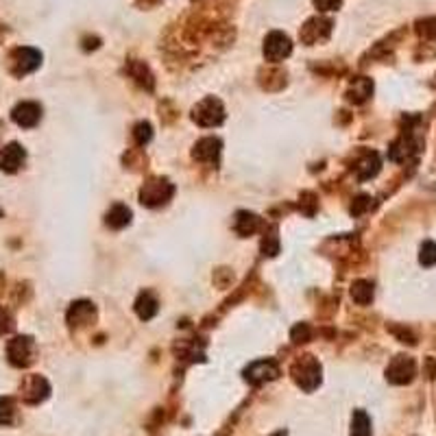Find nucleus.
<instances>
[{
    "label": "nucleus",
    "instance_id": "nucleus-1",
    "mask_svg": "<svg viewBox=\"0 0 436 436\" xmlns=\"http://www.w3.org/2000/svg\"><path fill=\"white\" fill-rule=\"evenodd\" d=\"M7 360L18 369H27L37 360V345L31 336H13L7 343Z\"/></svg>",
    "mask_w": 436,
    "mask_h": 436
},
{
    "label": "nucleus",
    "instance_id": "nucleus-2",
    "mask_svg": "<svg viewBox=\"0 0 436 436\" xmlns=\"http://www.w3.org/2000/svg\"><path fill=\"white\" fill-rule=\"evenodd\" d=\"M41 64V53L31 46H18L9 53V72L13 77H27Z\"/></svg>",
    "mask_w": 436,
    "mask_h": 436
},
{
    "label": "nucleus",
    "instance_id": "nucleus-3",
    "mask_svg": "<svg viewBox=\"0 0 436 436\" xmlns=\"http://www.w3.org/2000/svg\"><path fill=\"white\" fill-rule=\"evenodd\" d=\"M293 378L303 390H315L321 382V364L312 356H303L293 364Z\"/></svg>",
    "mask_w": 436,
    "mask_h": 436
},
{
    "label": "nucleus",
    "instance_id": "nucleus-4",
    "mask_svg": "<svg viewBox=\"0 0 436 436\" xmlns=\"http://www.w3.org/2000/svg\"><path fill=\"white\" fill-rule=\"evenodd\" d=\"M173 194H175V188H173V183L169 179H151V181H147L142 185L140 201H142V205H147V207H159Z\"/></svg>",
    "mask_w": 436,
    "mask_h": 436
},
{
    "label": "nucleus",
    "instance_id": "nucleus-5",
    "mask_svg": "<svg viewBox=\"0 0 436 436\" xmlns=\"http://www.w3.org/2000/svg\"><path fill=\"white\" fill-rule=\"evenodd\" d=\"M192 120L199 124V127H218V124L225 120L223 103L214 96L201 100L199 105L192 110Z\"/></svg>",
    "mask_w": 436,
    "mask_h": 436
},
{
    "label": "nucleus",
    "instance_id": "nucleus-6",
    "mask_svg": "<svg viewBox=\"0 0 436 436\" xmlns=\"http://www.w3.org/2000/svg\"><path fill=\"white\" fill-rule=\"evenodd\" d=\"M331 29H334V22H331L329 18L315 15V18H310L308 22L301 27L299 37H301L303 44L312 46V44H319V41H325L331 35Z\"/></svg>",
    "mask_w": 436,
    "mask_h": 436
},
{
    "label": "nucleus",
    "instance_id": "nucleus-7",
    "mask_svg": "<svg viewBox=\"0 0 436 436\" xmlns=\"http://www.w3.org/2000/svg\"><path fill=\"white\" fill-rule=\"evenodd\" d=\"M414 376H417V364H414L410 356H395L386 369V380L397 386L410 384Z\"/></svg>",
    "mask_w": 436,
    "mask_h": 436
},
{
    "label": "nucleus",
    "instance_id": "nucleus-8",
    "mask_svg": "<svg viewBox=\"0 0 436 436\" xmlns=\"http://www.w3.org/2000/svg\"><path fill=\"white\" fill-rule=\"evenodd\" d=\"M48 395H51V384L46 382V378L27 376L22 380V386H20V397H22L25 404H29V406L41 404Z\"/></svg>",
    "mask_w": 436,
    "mask_h": 436
},
{
    "label": "nucleus",
    "instance_id": "nucleus-9",
    "mask_svg": "<svg viewBox=\"0 0 436 436\" xmlns=\"http://www.w3.org/2000/svg\"><path fill=\"white\" fill-rule=\"evenodd\" d=\"M290 53H293V41H290V37L286 33L273 31V33L266 35V39H264V57L268 61L277 64V61H284Z\"/></svg>",
    "mask_w": 436,
    "mask_h": 436
},
{
    "label": "nucleus",
    "instance_id": "nucleus-10",
    "mask_svg": "<svg viewBox=\"0 0 436 436\" xmlns=\"http://www.w3.org/2000/svg\"><path fill=\"white\" fill-rule=\"evenodd\" d=\"M27 161V151L22 144L18 142H9L7 147L0 149V171L13 175L18 171H22V166Z\"/></svg>",
    "mask_w": 436,
    "mask_h": 436
},
{
    "label": "nucleus",
    "instance_id": "nucleus-11",
    "mask_svg": "<svg viewBox=\"0 0 436 436\" xmlns=\"http://www.w3.org/2000/svg\"><path fill=\"white\" fill-rule=\"evenodd\" d=\"M11 120L22 129H33L41 120V105L35 100H22L11 110Z\"/></svg>",
    "mask_w": 436,
    "mask_h": 436
},
{
    "label": "nucleus",
    "instance_id": "nucleus-12",
    "mask_svg": "<svg viewBox=\"0 0 436 436\" xmlns=\"http://www.w3.org/2000/svg\"><path fill=\"white\" fill-rule=\"evenodd\" d=\"M279 376V366L273 362V360H258L253 362L244 371V378L246 382L251 384H264V382H271Z\"/></svg>",
    "mask_w": 436,
    "mask_h": 436
},
{
    "label": "nucleus",
    "instance_id": "nucleus-13",
    "mask_svg": "<svg viewBox=\"0 0 436 436\" xmlns=\"http://www.w3.org/2000/svg\"><path fill=\"white\" fill-rule=\"evenodd\" d=\"M419 147H421V142H419L417 138H412V136H402V138L390 147V159H392V161H397V164H406V161H410L412 157H417Z\"/></svg>",
    "mask_w": 436,
    "mask_h": 436
},
{
    "label": "nucleus",
    "instance_id": "nucleus-14",
    "mask_svg": "<svg viewBox=\"0 0 436 436\" xmlns=\"http://www.w3.org/2000/svg\"><path fill=\"white\" fill-rule=\"evenodd\" d=\"M94 319H96V310H94V305L90 301H74L68 308V315H66V321H68L70 327L90 325Z\"/></svg>",
    "mask_w": 436,
    "mask_h": 436
},
{
    "label": "nucleus",
    "instance_id": "nucleus-15",
    "mask_svg": "<svg viewBox=\"0 0 436 436\" xmlns=\"http://www.w3.org/2000/svg\"><path fill=\"white\" fill-rule=\"evenodd\" d=\"M380 166H382V161H380V155L376 151H364L360 155V161L356 164L358 179L360 181H366L371 177H376L380 173Z\"/></svg>",
    "mask_w": 436,
    "mask_h": 436
},
{
    "label": "nucleus",
    "instance_id": "nucleus-16",
    "mask_svg": "<svg viewBox=\"0 0 436 436\" xmlns=\"http://www.w3.org/2000/svg\"><path fill=\"white\" fill-rule=\"evenodd\" d=\"M220 155V142L216 138H203L197 142V147L192 151V157L199 161H216Z\"/></svg>",
    "mask_w": 436,
    "mask_h": 436
},
{
    "label": "nucleus",
    "instance_id": "nucleus-17",
    "mask_svg": "<svg viewBox=\"0 0 436 436\" xmlns=\"http://www.w3.org/2000/svg\"><path fill=\"white\" fill-rule=\"evenodd\" d=\"M371 92H373V83H371V79H366V77H358V79L351 81L349 92H347V98H349L351 103H356V105H360V103H364V100L371 96Z\"/></svg>",
    "mask_w": 436,
    "mask_h": 436
},
{
    "label": "nucleus",
    "instance_id": "nucleus-18",
    "mask_svg": "<svg viewBox=\"0 0 436 436\" xmlns=\"http://www.w3.org/2000/svg\"><path fill=\"white\" fill-rule=\"evenodd\" d=\"M260 225H262L260 216H256L251 212H238L236 220H234V230L240 236H253L260 230Z\"/></svg>",
    "mask_w": 436,
    "mask_h": 436
},
{
    "label": "nucleus",
    "instance_id": "nucleus-19",
    "mask_svg": "<svg viewBox=\"0 0 436 436\" xmlns=\"http://www.w3.org/2000/svg\"><path fill=\"white\" fill-rule=\"evenodd\" d=\"M105 223H107V227H112V230H122V227H127L131 223V210L127 205L116 203L114 207H110Z\"/></svg>",
    "mask_w": 436,
    "mask_h": 436
},
{
    "label": "nucleus",
    "instance_id": "nucleus-20",
    "mask_svg": "<svg viewBox=\"0 0 436 436\" xmlns=\"http://www.w3.org/2000/svg\"><path fill=\"white\" fill-rule=\"evenodd\" d=\"M159 310V303L157 299L151 295V293H142L136 301V312L142 321H151Z\"/></svg>",
    "mask_w": 436,
    "mask_h": 436
},
{
    "label": "nucleus",
    "instance_id": "nucleus-21",
    "mask_svg": "<svg viewBox=\"0 0 436 436\" xmlns=\"http://www.w3.org/2000/svg\"><path fill=\"white\" fill-rule=\"evenodd\" d=\"M351 299H354L358 305H369L371 299H373V286L371 282H364V279H358L351 286Z\"/></svg>",
    "mask_w": 436,
    "mask_h": 436
},
{
    "label": "nucleus",
    "instance_id": "nucleus-22",
    "mask_svg": "<svg viewBox=\"0 0 436 436\" xmlns=\"http://www.w3.org/2000/svg\"><path fill=\"white\" fill-rule=\"evenodd\" d=\"M129 74L140 83L142 88L151 90L153 88V74L149 72V68L142 64V61H131L129 64Z\"/></svg>",
    "mask_w": 436,
    "mask_h": 436
},
{
    "label": "nucleus",
    "instance_id": "nucleus-23",
    "mask_svg": "<svg viewBox=\"0 0 436 436\" xmlns=\"http://www.w3.org/2000/svg\"><path fill=\"white\" fill-rule=\"evenodd\" d=\"M351 436H371V419L366 412L358 410L354 412V421H351Z\"/></svg>",
    "mask_w": 436,
    "mask_h": 436
},
{
    "label": "nucleus",
    "instance_id": "nucleus-24",
    "mask_svg": "<svg viewBox=\"0 0 436 436\" xmlns=\"http://www.w3.org/2000/svg\"><path fill=\"white\" fill-rule=\"evenodd\" d=\"M15 421V404L9 397H0V425H11Z\"/></svg>",
    "mask_w": 436,
    "mask_h": 436
},
{
    "label": "nucleus",
    "instance_id": "nucleus-25",
    "mask_svg": "<svg viewBox=\"0 0 436 436\" xmlns=\"http://www.w3.org/2000/svg\"><path fill=\"white\" fill-rule=\"evenodd\" d=\"M417 33L423 39H436V18H425L417 22Z\"/></svg>",
    "mask_w": 436,
    "mask_h": 436
},
{
    "label": "nucleus",
    "instance_id": "nucleus-26",
    "mask_svg": "<svg viewBox=\"0 0 436 436\" xmlns=\"http://www.w3.org/2000/svg\"><path fill=\"white\" fill-rule=\"evenodd\" d=\"M419 262L423 266H436V242H423L421 253H419Z\"/></svg>",
    "mask_w": 436,
    "mask_h": 436
},
{
    "label": "nucleus",
    "instance_id": "nucleus-27",
    "mask_svg": "<svg viewBox=\"0 0 436 436\" xmlns=\"http://www.w3.org/2000/svg\"><path fill=\"white\" fill-rule=\"evenodd\" d=\"M133 138L136 142L140 144V147H144L151 138H153V129H151V124L149 122H140L136 124V129H133Z\"/></svg>",
    "mask_w": 436,
    "mask_h": 436
},
{
    "label": "nucleus",
    "instance_id": "nucleus-28",
    "mask_svg": "<svg viewBox=\"0 0 436 436\" xmlns=\"http://www.w3.org/2000/svg\"><path fill=\"white\" fill-rule=\"evenodd\" d=\"M11 329H13V317L5 305H0V336L9 334Z\"/></svg>",
    "mask_w": 436,
    "mask_h": 436
},
{
    "label": "nucleus",
    "instance_id": "nucleus-29",
    "mask_svg": "<svg viewBox=\"0 0 436 436\" xmlns=\"http://www.w3.org/2000/svg\"><path fill=\"white\" fill-rule=\"evenodd\" d=\"M310 336H312V329H310L308 323H301V325H297V327L293 329V341H295V343H308Z\"/></svg>",
    "mask_w": 436,
    "mask_h": 436
},
{
    "label": "nucleus",
    "instance_id": "nucleus-30",
    "mask_svg": "<svg viewBox=\"0 0 436 436\" xmlns=\"http://www.w3.org/2000/svg\"><path fill=\"white\" fill-rule=\"evenodd\" d=\"M369 207H371V197L362 194V197H358V199L354 201V205H351V212H354V214L358 216V214H362V212H366Z\"/></svg>",
    "mask_w": 436,
    "mask_h": 436
},
{
    "label": "nucleus",
    "instance_id": "nucleus-31",
    "mask_svg": "<svg viewBox=\"0 0 436 436\" xmlns=\"http://www.w3.org/2000/svg\"><path fill=\"white\" fill-rule=\"evenodd\" d=\"M343 5V0H315V7L319 11H336Z\"/></svg>",
    "mask_w": 436,
    "mask_h": 436
},
{
    "label": "nucleus",
    "instance_id": "nucleus-32",
    "mask_svg": "<svg viewBox=\"0 0 436 436\" xmlns=\"http://www.w3.org/2000/svg\"><path fill=\"white\" fill-rule=\"evenodd\" d=\"M5 35H7V27H5V22H0V41L5 39Z\"/></svg>",
    "mask_w": 436,
    "mask_h": 436
},
{
    "label": "nucleus",
    "instance_id": "nucleus-33",
    "mask_svg": "<svg viewBox=\"0 0 436 436\" xmlns=\"http://www.w3.org/2000/svg\"><path fill=\"white\" fill-rule=\"evenodd\" d=\"M273 436H286L284 432H277V434H273Z\"/></svg>",
    "mask_w": 436,
    "mask_h": 436
}]
</instances>
